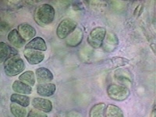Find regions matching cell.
<instances>
[{
  "label": "cell",
  "instance_id": "7a4b0ae2",
  "mask_svg": "<svg viewBox=\"0 0 156 117\" xmlns=\"http://www.w3.org/2000/svg\"><path fill=\"white\" fill-rule=\"evenodd\" d=\"M25 69L24 61L19 55L8 58L4 62V71L9 76H15L21 73Z\"/></svg>",
  "mask_w": 156,
  "mask_h": 117
},
{
  "label": "cell",
  "instance_id": "7402d4cb",
  "mask_svg": "<svg viewBox=\"0 0 156 117\" xmlns=\"http://www.w3.org/2000/svg\"><path fill=\"white\" fill-rule=\"evenodd\" d=\"M10 111L15 117H26L27 115V109L25 107L16 103L12 102L10 105Z\"/></svg>",
  "mask_w": 156,
  "mask_h": 117
},
{
  "label": "cell",
  "instance_id": "5b68a950",
  "mask_svg": "<svg viewBox=\"0 0 156 117\" xmlns=\"http://www.w3.org/2000/svg\"><path fill=\"white\" fill-rule=\"evenodd\" d=\"M76 23L72 19L66 18L58 23L56 29V34L60 39H65L75 30Z\"/></svg>",
  "mask_w": 156,
  "mask_h": 117
},
{
  "label": "cell",
  "instance_id": "4fadbf2b",
  "mask_svg": "<svg viewBox=\"0 0 156 117\" xmlns=\"http://www.w3.org/2000/svg\"><path fill=\"white\" fill-rule=\"evenodd\" d=\"M36 80L39 83H50L53 80V74L51 71L47 68L40 67L36 69Z\"/></svg>",
  "mask_w": 156,
  "mask_h": 117
},
{
  "label": "cell",
  "instance_id": "603a6c76",
  "mask_svg": "<svg viewBox=\"0 0 156 117\" xmlns=\"http://www.w3.org/2000/svg\"><path fill=\"white\" fill-rule=\"evenodd\" d=\"M110 62H111L113 67L116 68L126 66L129 63V60L127 58H123V57H113L110 59Z\"/></svg>",
  "mask_w": 156,
  "mask_h": 117
},
{
  "label": "cell",
  "instance_id": "cb8c5ba5",
  "mask_svg": "<svg viewBox=\"0 0 156 117\" xmlns=\"http://www.w3.org/2000/svg\"><path fill=\"white\" fill-rule=\"evenodd\" d=\"M27 117H48L45 112L37 109H31L27 114Z\"/></svg>",
  "mask_w": 156,
  "mask_h": 117
},
{
  "label": "cell",
  "instance_id": "6da1fadb",
  "mask_svg": "<svg viewBox=\"0 0 156 117\" xmlns=\"http://www.w3.org/2000/svg\"><path fill=\"white\" fill-rule=\"evenodd\" d=\"M55 11L53 6L49 4H41L35 9L34 13V21L41 27L51 24L54 20Z\"/></svg>",
  "mask_w": 156,
  "mask_h": 117
},
{
  "label": "cell",
  "instance_id": "8992f818",
  "mask_svg": "<svg viewBox=\"0 0 156 117\" xmlns=\"http://www.w3.org/2000/svg\"><path fill=\"white\" fill-rule=\"evenodd\" d=\"M115 80L119 83V85L123 87H131L133 83V75L128 69L119 68L115 71L114 74Z\"/></svg>",
  "mask_w": 156,
  "mask_h": 117
},
{
  "label": "cell",
  "instance_id": "277c9868",
  "mask_svg": "<svg viewBox=\"0 0 156 117\" xmlns=\"http://www.w3.org/2000/svg\"><path fill=\"white\" fill-rule=\"evenodd\" d=\"M106 29L102 27H94L87 37V42L93 48H100L106 34Z\"/></svg>",
  "mask_w": 156,
  "mask_h": 117
},
{
  "label": "cell",
  "instance_id": "9a60e30c",
  "mask_svg": "<svg viewBox=\"0 0 156 117\" xmlns=\"http://www.w3.org/2000/svg\"><path fill=\"white\" fill-rule=\"evenodd\" d=\"M7 38L8 41H9L13 46H15L17 48H20L25 45L26 41L20 36V34L19 32H18L17 29L16 28L12 29V30H11L10 31H9V33L8 34Z\"/></svg>",
  "mask_w": 156,
  "mask_h": 117
},
{
  "label": "cell",
  "instance_id": "8fae6325",
  "mask_svg": "<svg viewBox=\"0 0 156 117\" xmlns=\"http://www.w3.org/2000/svg\"><path fill=\"white\" fill-rule=\"evenodd\" d=\"M32 105L35 109L43 112H50L52 110V103L50 100L42 98H34L31 101Z\"/></svg>",
  "mask_w": 156,
  "mask_h": 117
},
{
  "label": "cell",
  "instance_id": "30bf717a",
  "mask_svg": "<svg viewBox=\"0 0 156 117\" xmlns=\"http://www.w3.org/2000/svg\"><path fill=\"white\" fill-rule=\"evenodd\" d=\"M18 55V51L8 44L0 41V63L5 62L8 58Z\"/></svg>",
  "mask_w": 156,
  "mask_h": 117
},
{
  "label": "cell",
  "instance_id": "ffe728a7",
  "mask_svg": "<svg viewBox=\"0 0 156 117\" xmlns=\"http://www.w3.org/2000/svg\"><path fill=\"white\" fill-rule=\"evenodd\" d=\"M105 117H124V114L119 107L109 104L106 105Z\"/></svg>",
  "mask_w": 156,
  "mask_h": 117
},
{
  "label": "cell",
  "instance_id": "ac0fdd59",
  "mask_svg": "<svg viewBox=\"0 0 156 117\" xmlns=\"http://www.w3.org/2000/svg\"><path fill=\"white\" fill-rule=\"evenodd\" d=\"M106 105L105 103H98L91 107L89 112V117H105Z\"/></svg>",
  "mask_w": 156,
  "mask_h": 117
},
{
  "label": "cell",
  "instance_id": "52a82bcc",
  "mask_svg": "<svg viewBox=\"0 0 156 117\" xmlns=\"http://www.w3.org/2000/svg\"><path fill=\"white\" fill-rule=\"evenodd\" d=\"M118 45H119V38L116 34L112 31L106 32L105 37L101 46L103 51L106 52H112L118 47Z\"/></svg>",
  "mask_w": 156,
  "mask_h": 117
},
{
  "label": "cell",
  "instance_id": "2e32d148",
  "mask_svg": "<svg viewBox=\"0 0 156 117\" xmlns=\"http://www.w3.org/2000/svg\"><path fill=\"white\" fill-rule=\"evenodd\" d=\"M25 48L37 50V51H46L47 44L45 41L41 37H35L31 39L26 45Z\"/></svg>",
  "mask_w": 156,
  "mask_h": 117
},
{
  "label": "cell",
  "instance_id": "d4e9b609",
  "mask_svg": "<svg viewBox=\"0 0 156 117\" xmlns=\"http://www.w3.org/2000/svg\"><path fill=\"white\" fill-rule=\"evenodd\" d=\"M143 10H144V5H142V4H140V5H139L136 8V9H135L134 16H139L142 13Z\"/></svg>",
  "mask_w": 156,
  "mask_h": 117
},
{
  "label": "cell",
  "instance_id": "7c38bea8",
  "mask_svg": "<svg viewBox=\"0 0 156 117\" xmlns=\"http://www.w3.org/2000/svg\"><path fill=\"white\" fill-rule=\"evenodd\" d=\"M19 34L22 37L27 41L28 40H31L36 35V30L34 27L27 23H23L18 26L17 29Z\"/></svg>",
  "mask_w": 156,
  "mask_h": 117
},
{
  "label": "cell",
  "instance_id": "ba28073f",
  "mask_svg": "<svg viewBox=\"0 0 156 117\" xmlns=\"http://www.w3.org/2000/svg\"><path fill=\"white\" fill-rule=\"evenodd\" d=\"M23 55H24L26 60L30 65H36V64L40 63L44 60V55L42 51L34 49H28V48H25L23 51Z\"/></svg>",
  "mask_w": 156,
  "mask_h": 117
},
{
  "label": "cell",
  "instance_id": "484cf974",
  "mask_svg": "<svg viewBox=\"0 0 156 117\" xmlns=\"http://www.w3.org/2000/svg\"><path fill=\"white\" fill-rule=\"evenodd\" d=\"M66 117H83V115L76 111H70L67 113Z\"/></svg>",
  "mask_w": 156,
  "mask_h": 117
},
{
  "label": "cell",
  "instance_id": "4316f807",
  "mask_svg": "<svg viewBox=\"0 0 156 117\" xmlns=\"http://www.w3.org/2000/svg\"><path fill=\"white\" fill-rule=\"evenodd\" d=\"M156 116V114H155V108H153V110H152V112H151V117H155Z\"/></svg>",
  "mask_w": 156,
  "mask_h": 117
},
{
  "label": "cell",
  "instance_id": "9c48e42d",
  "mask_svg": "<svg viewBox=\"0 0 156 117\" xmlns=\"http://www.w3.org/2000/svg\"><path fill=\"white\" fill-rule=\"evenodd\" d=\"M83 30L80 27H76L75 28V30H73L69 36H68L66 39V44H67L69 47H72V48H74V47L78 46L79 44L81 43L82 40H83Z\"/></svg>",
  "mask_w": 156,
  "mask_h": 117
},
{
  "label": "cell",
  "instance_id": "3957f363",
  "mask_svg": "<svg viewBox=\"0 0 156 117\" xmlns=\"http://www.w3.org/2000/svg\"><path fill=\"white\" fill-rule=\"evenodd\" d=\"M107 94L111 99L117 101L126 100L130 94L129 88L119 84L111 83L107 87Z\"/></svg>",
  "mask_w": 156,
  "mask_h": 117
},
{
  "label": "cell",
  "instance_id": "44dd1931",
  "mask_svg": "<svg viewBox=\"0 0 156 117\" xmlns=\"http://www.w3.org/2000/svg\"><path fill=\"white\" fill-rule=\"evenodd\" d=\"M19 80H20L23 83H26L27 85L30 86V87H33L35 84V75H34V72L33 71H26L24 73H22L20 76H19Z\"/></svg>",
  "mask_w": 156,
  "mask_h": 117
},
{
  "label": "cell",
  "instance_id": "e0dca14e",
  "mask_svg": "<svg viewBox=\"0 0 156 117\" xmlns=\"http://www.w3.org/2000/svg\"><path fill=\"white\" fill-rule=\"evenodd\" d=\"M12 89L13 91L20 94H30L33 91L32 87L23 83L20 80H15L12 83Z\"/></svg>",
  "mask_w": 156,
  "mask_h": 117
},
{
  "label": "cell",
  "instance_id": "5bb4252c",
  "mask_svg": "<svg viewBox=\"0 0 156 117\" xmlns=\"http://www.w3.org/2000/svg\"><path fill=\"white\" fill-rule=\"evenodd\" d=\"M37 93L42 97H50L55 94L56 86L52 83H38L37 86Z\"/></svg>",
  "mask_w": 156,
  "mask_h": 117
},
{
  "label": "cell",
  "instance_id": "d6986e66",
  "mask_svg": "<svg viewBox=\"0 0 156 117\" xmlns=\"http://www.w3.org/2000/svg\"><path fill=\"white\" fill-rule=\"evenodd\" d=\"M10 101L23 107H27L30 103V99L28 96L25 95V94H17V93L12 94L10 96Z\"/></svg>",
  "mask_w": 156,
  "mask_h": 117
}]
</instances>
